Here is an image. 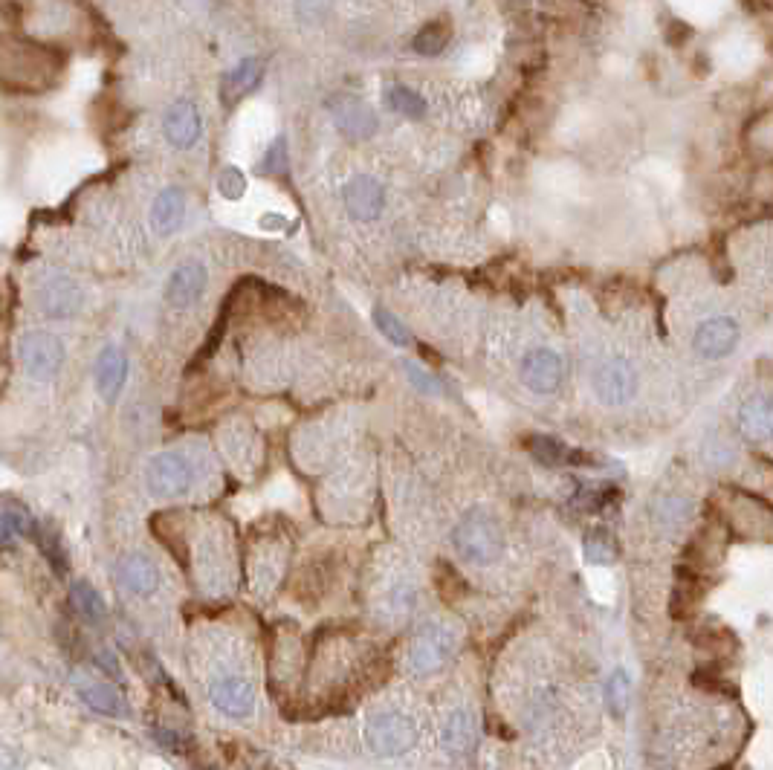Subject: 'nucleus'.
<instances>
[{
    "label": "nucleus",
    "mask_w": 773,
    "mask_h": 770,
    "mask_svg": "<svg viewBox=\"0 0 773 770\" xmlns=\"http://www.w3.org/2000/svg\"><path fill=\"white\" fill-rule=\"evenodd\" d=\"M212 704L229 718H247L255 710V684L241 672H218L209 678Z\"/></svg>",
    "instance_id": "6"
},
{
    "label": "nucleus",
    "mask_w": 773,
    "mask_h": 770,
    "mask_svg": "<svg viewBox=\"0 0 773 770\" xmlns=\"http://www.w3.org/2000/svg\"><path fill=\"white\" fill-rule=\"evenodd\" d=\"M84 290L76 278L64 273H47L35 284V307L47 319H70L82 310Z\"/></svg>",
    "instance_id": "3"
},
{
    "label": "nucleus",
    "mask_w": 773,
    "mask_h": 770,
    "mask_svg": "<svg viewBox=\"0 0 773 770\" xmlns=\"http://www.w3.org/2000/svg\"><path fill=\"white\" fill-rule=\"evenodd\" d=\"M194 484L192 461L180 452H160L148 464V487L160 498L183 495Z\"/></svg>",
    "instance_id": "7"
},
{
    "label": "nucleus",
    "mask_w": 773,
    "mask_h": 770,
    "mask_svg": "<svg viewBox=\"0 0 773 770\" xmlns=\"http://www.w3.org/2000/svg\"><path fill=\"white\" fill-rule=\"evenodd\" d=\"M452 545L458 550V556H464L467 562L490 565L504 550V533H501V524H498L496 516H490L487 510H470L461 522L455 524Z\"/></svg>",
    "instance_id": "1"
},
{
    "label": "nucleus",
    "mask_w": 773,
    "mask_h": 770,
    "mask_svg": "<svg viewBox=\"0 0 773 770\" xmlns=\"http://www.w3.org/2000/svg\"><path fill=\"white\" fill-rule=\"evenodd\" d=\"M203 290H206V267L197 261H186L168 278L166 299L174 307H189L203 296Z\"/></svg>",
    "instance_id": "14"
},
{
    "label": "nucleus",
    "mask_w": 773,
    "mask_h": 770,
    "mask_svg": "<svg viewBox=\"0 0 773 770\" xmlns=\"http://www.w3.org/2000/svg\"><path fill=\"white\" fill-rule=\"evenodd\" d=\"M452 652H455V634L438 623L426 626L415 634V640L409 646V669L415 675H432L452 658Z\"/></svg>",
    "instance_id": "5"
},
{
    "label": "nucleus",
    "mask_w": 773,
    "mask_h": 770,
    "mask_svg": "<svg viewBox=\"0 0 773 770\" xmlns=\"http://www.w3.org/2000/svg\"><path fill=\"white\" fill-rule=\"evenodd\" d=\"M125 380H128V357H125L122 348L108 345V348L99 354V359H96V388H99V394H102L108 403H113V400L122 394Z\"/></svg>",
    "instance_id": "15"
},
{
    "label": "nucleus",
    "mask_w": 773,
    "mask_h": 770,
    "mask_svg": "<svg viewBox=\"0 0 773 770\" xmlns=\"http://www.w3.org/2000/svg\"><path fill=\"white\" fill-rule=\"evenodd\" d=\"M701 600V582L690 565L678 568V582L672 591V617H690L695 605Z\"/></svg>",
    "instance_id": "22"
},
{
    "label": "nucleus",
    "mask_w": 773,
    "mask_h": 770,
    "mask_svg": "<svg viewBox=\"0 0 773 770\" xmlns=\"http://www.w3.org/2000/svg\"><path fill=\"white\" fill-rule=\"evenodd\" d=\"M218 189H221L226 200H241L244 192H247V177H244V171L235 168V165L223 168L221 177H218Z\"/></svg>",
    "instance_id": "33"
},
{
    "label": "nucleus",
    "mask_w": 773,
    "mask_h": 770,
    "mask_svg": "<svg viewBox=\"0 0 773 770\" xmlns=\"http://www.w3.org/2000/svg\"><path fill=\"white\" fill-rule=\"evenodd\" d=\"M449 38H452L449 21H429V24L415 35L412 47H415V53L420 55H441L443 47L449 44Z\"/></svg>",
    "instance_id": "25"
},
{
    "label": "nucleus",
    "mask_w": 773,
    "mask_h": 770,
    "mask_svg": "<svg viewBox=\"0 0 773 770\" xmlns=\"http://www.w3.org/2000/svg\"><path fill=\"white\" fill-rule=\"evenodd\" d=\"M342 200H345V209H348L351 218L377 220L386 209V189L380 186V180H374L368 174H359L354 180H348Z\"/></svg>",
    "instance_id": "9"
},
{
    "label": "nucleus",
    "mask_w": 773,
    "mask_h": 770,
    "mask_svg": "<svg viewBox=\"0 0 773 770\" xmlns=\"http://www.w3.org/2000/svg\"><path fill=\"white\" fill-rule=\"evenodd\" d=\"M163 131L174 148H192L200 137V113L192 102H174L163 116Z\"/></svg>",
    "instance_id": "16"
},
{
    "label": "nucleus",
    "mask_w": 773,
    "mask_h": 770,
    "mask_svg": "<svg viewBox=\"0 0 773 770\" xmlns=\"http://www.w3.org/2000/svg\"><path fill=\"white\" fill-rule=\"evenodd\" d=\"M582 550H585V559L594 562V565H611L617 559V545L614 539L608 536V530H591L582 542Z\"/></svg>",
    "instance_id": "28"
},
{
    "label": "nucleus",
    "mask_w": 773,
    "mask_h": 770,
    "mask_svg": "<svg viewBox=\"0 0 773 770\" xmlns=\"http://www.w3.org/2000/svg\"><path fill=\"white\" fill-rule=\"evenodd\" d=\"M365 742L380 756H403V753H409L415 747L417 727L412 724V718H406L403 713L386 710V713H377L368 718Z\"/></svg>",
    "instance_id": "2"
},
{
    "label": "nucleus",
    "mask_w": 773,
    "mask_h": 770,
    "mask_svg": "<svg viewBox=\"0 0 773 770\" xmlns=\"http://www.w3.org/2000/svg\"><path fill=\"white\" fill-rule=\"evenodd\" d=\"M608 707H611V713L614 715H623L626 713V707H629V678L623 675V672H614L611 675V681H608Z\"/></svg>",
    "instance_id": "32"
},
{
    "label": "nucleus",
    "mask_w": 773,
    "mask_h": 770,
    "mask_svg": "<svg viewBox=\"0 0 773 770\" xmlns=\"http://www.w3.org/2000/svg\"><path fill=\"white\" fill-rule=\"evenodd\" d=\"M438 588H441L443 600H449V603H455L458 597L467 594V582L461 579V574L452 565H441L438 568Z\"/></svg>",
    "instance_id": "31"
},
{
    "label": "nucleus",
    "mask_w": 773,
    "mask_h": 770,
    "mask_svg": "<svg viewBox=\"0 0 773 770\" xmlns=\"http://www.w3.org/2000/svg\"><path fill=\"white\" fill-rule=\"evenodd\" d=\"M739 342V325L727 316H716L701 322L695 336H692V348L704 359L727 357Z\"/></svg>",
    "instance_id": "10"
},
{
    "label": "nucleus",
    "mask_w": 773,
    "mask_h": 770,
    "mask_svg": "<svg viewBox=\"0 0 773 770\" xmlns=\"http://www.w3.org/2000/svg\"><path fill=\"white\" fill-rule=\"evenodd\" d=\"M388 105L397 113L409 116V119H423L426 116V99L420 93H415L412 87H406V84L388 87Z\"/></svg>",
    "instance_id": "27"
},
{
    "label": "nucleus",
    "mask_w": 773,
    "mask_h": 770,
    "mask_svg": "<svg viewBox=\"0 0 773 770\" xmlns=\"http://www.w3.org/2000/svg\"><path fill=\"white\" fill-rule=\"evenodd\" d=\"M441 739H443V747H446V753H452V756L467 753V750L472 747V742H475L472 715L467 713V710H455V713L443 721Z\"/></svg>",
    "instance_id": "21"
},
{
    "label": "nucleus",
    "mask_w": 773,
    "mask_h": 770,
    "mask_svg": "<svg viewBox=\"0 0 773 770\" xmlns=\"http://www.w3.org/2000/svg\"><path fill=\"white\" fill-rule=\"evenodd\" d=\"M690 516V498H681V495H666V498L658 501V507H655V519H658L666 530H678Z\"/></svg>",
    "instance_id": "26"
},
{
    "label": "nucleus",
    "mask_w": 773,
    "mask_h": 770,
    "mask_svg": "<svg viewBox=\"0 0 773 770\" xmlns=\"http://www.w3.org/2000/svg\"><path fill=\"white\" fill-rule=\"evenodd\" d=\"M739 429L747 440L773 438V400L771 397H750L739 409Z\"/></svg>",
    "instance_id": "19"
},
{
    "label": "nucleus",
    "mask_w": 773,
    "mask_h": 770,
    "mask_svg": "<svg viewBox=\"0 0 773 770\" xmlns=\"http://www.w3.org/2000/svg\"><path fill=\"white\" fill-rule=\"evenodd\" d=\"M70 600L76 605V611L82 617H87V620H93V623H102L105 614H108V608L102 603V594L90 582H82V579L70 585Z\"/></svg>",
    "instance_id": "23"
},
{
    "label": "nucleus",
    "mask_w": 773,
    "mask_h": 770,
    "mask_svg": "<svg viewBox=\"0 0 773 770\" xmlns=\"http://www.w3.org/2000/svg\"><path fill=\"white\" fill-rule=\"evenodd\" d=\"M591 385L606 406H623L637 394V374L626 359H606L597 365Z\"/></svg>",
    "instance_id": "8"
},
{
    "label": "nucleus",
    "mask_w": 773,
    "mask_h": 770,
    "mask_svg": "<svg viewBox=\"0 0 773 770\" xmlns=\"http://www.w3.org/2000/svg\"><path fill=\"white\" fill-rule=\"evenodd\" d=\"M374 325L380 328V333L386 336L388 342H394V345H412V333L406 330V325L391 313V310H386V307H374Z\"/></svg>",
    "instance_id": "30"
},
{
    "label": "nucleus",
    "mask_w": 773,
    "mask_h": 770,
    "mask_svg": "<svg viewBox=\"0 0 773 770\" xmlns=\"http://www.w3.org/2000/svg\"><path fill=\"white\" fill-rule=\"evenodd\" d=\"M403 368H406V377H409V380H412V383H415L417 388L423 391V394H441V383H438L432 374L420 371V368H417V365H412V362H406Z\"/></svg>",
    "instance_id": "35"
},
{
    "label": "nucleus",
    "mask_w": 773,
    "mask_h": 770,
    "mask_svg": "<svg viewBox=\"0 0 773 770\" xmlns=\"http://www.w3.org/2000/svg\"><path fill=\"white\" fill-rule=\"evenodd\" d=\"M525 446L527 452L545 467H597L594 455L574 449V446L562 443L559 438H551V435H533V438H527Z\"/></svg>",
    "instance_id": "12"
},
{
    "label": "nucleus",
    "mask_w": 773,
    "mask_h": 770,
    "mask_svg": "<svg viewBox=\"0 0 773 770\" xmlns=\"http://www.w3.org/2000/svg\"><path fill=\"white\" fill-rule=\"evenodd\" d=\"M119 582H122L131 594L148 597V594L157 591L160 577H157V568H154V562H151L148 556L131 553V556H125V559L119 562Z\"/></svg>",
    "instance_id": "17"
},
{
    "label": "nucleus",
    "mask_w": 773,
    "mask_h": 770,
    "mask_svg": "<svg viewBox=\"0 0 773 770\" xmlns=\"http://www.w3.org/2000/svg\"><path fill=\"white\" fill-rule=\"evenodd\" d=\"M76 692H79V698H82L84 704H87L90 710H96V713L125 715V701H122V695L116 692V687L99 681V678H79V681H76Z\"/></svg>",
    "instance_id": "20"
},
{
    "label": "nucleus",
    "mask_w": 773,
    "mask_h": 770,
    "mask_svg": "<svg viewBox=\"0 0 773 770\" xmlns=\"http://www.w3.org/2000/svg\"><path fill=\"white\" fill-rule=\"evenodd\" d=\"M522 383L536 394H553L562 383V359L548 348H536L522 359Z\"/></svg>",
    "instance_id": "11"
},
{
    "label": "nucleus",
    "mask_w": 773,
    "mask_h": 770,
    "mask_svg": "<svg viewBox=\"0 0 773 770\" xmlns=\"http://www.w3.org/2000/svg\"><path fill=\"white\" fill-rule=\"evenodd\" d=\"M692 35V29L690 27H681L678 21L672 24V29H669V44H678V38L684 41V38H690Z\"/></svg>",
    "instance_id": "36"
},
{
    "label": "nucleus",
    "mask_w": 773,
    "mask_h": 770,
    "mask_svg": "<svg viewBox=\"0 0 773 770\" xmlns=\"http://www.w3.org/2000/svg\"><path fill=\"white\" fill-rule=\"evenodd\" d=\"M183 218H186V194L177 186H168L157 194V200L151 206V223L160 235H174Z\"/></svg>",
    "instance_id": "18"
},
{
    "label": "nucleus",
    "mask_w": 773,
    "mask_h": 770,
    "mask_svg": "<svg viewBox=\"0 0 773 770\" xmlns=\"http://www.w3.org/2000/svg\"><path fill=\"white\" fill-rule=\"evenodd\" d=\"M611 495L603 493V490H594V487H580L577 495H574V504L585 510V513H597V510H603V504H606Z\"/></svg>",
    "instance_id": "34"
},
{
    "label": "nucleus",
    "mask_w": 773,
    "mask_h": 770,
    "mask_svg": "<svg viewBox=\"0 0 773 770\" xmlns=\"http://www.w3.org/2000/svg\"><path fill=\"white\" fill-rule=\"evenodd\" d=\"M18 359L32 380H53L64 365V345L53 333L32 330L18 342Z\"/></svg>",
    "instance_id": "4"
},
{
    "label": "nucleus",
    "mask_w": 773,
    "mask_h": 770,
    "mask_svg": "<svg viewBox=\"0 0 773 770\" xmlns=\"http://www.w3.org/2000/svg\"><path fill=\"white\" fill-rule=\"evenodd\" d=\"M333 119L339 125V131L351 139H368L377 131V116L365 102H359L354 96H339L331 102Z\"/></svg>",
    "instance_id": "13"
},
{
    "label": "nucleus",
    "mask_w": 773,
    "mask_h": 770,
    "mask_svg": "<svg viewBox=\"0 0 773 770\" xmlns=\"http://www.w3.org/2000/svg\"><path fill=\"white\" fill-rule=\"evenodd\" d=\"M35 527H38V524L32 522L24 510H6V513H0V548H9L18 533L35 536Z\"/></svg>",
    "instance_id": "29"
},
{
    "label": "nucleus",
    "mask_w": 773,
    "mask_h": 770,
    "mask_svg": "<svg viewBox=\"0 0 773 770\" xmlns=\"http://www.w3.org/2000/svg\"><path fill=\"white\" fill-rule=\"evenodd\" d=\"M261 61L258 58H247V61H241L226 79H223V93H226V99H238V96H244L249 87H255L258 79H261Z\"/></svg>",
    "instance_id": "24"
}]
</instances>
